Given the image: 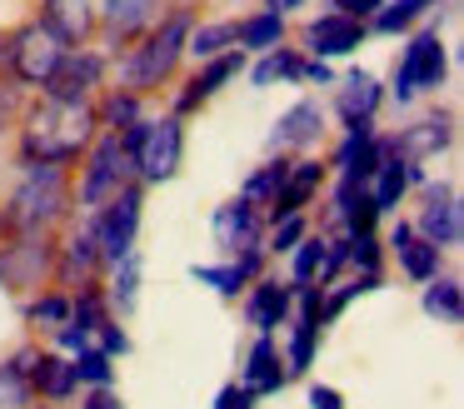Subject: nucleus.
Masks as SVG:
<instances>
[{"label":"nucleus","instance_id":"1","mask_svg":"<svg viewBox=\"0 0 464 409\" xmlns=\"http://www.w3.org/2000/svg\"><path fill=\"white\" fill-rule=\"evenodd\" d=\"M85 140H91V110H85V100H75V105L71 100H51L25 125V155L41 160V165H61V160L81 155Z\"/></svg>","mask_w":464,"mask_h":409},{"label":"nucleus","instance_id":"2","mask_svg":"<svg viewBox=\"0 0 464 409\" xmlns=\"http://www.w3.org/2000/svg\"><path fill=\"white\" fill-rule=\"evenodd\" d=\"M185 40H190V15H185V10H175V15L165 20V25L140 45V55H135L130 65H125V85H135V90L160 85V80L175 70V60H180Z\"/></svg>","mask_w":464,"mask_h":409},{"label":"nucleus","instance_id":"3","mask_svg":"<svg viewBox=\"0 0 464 409\" xmlns=\"http://www.w3.org/2000/svg\"><path fill=\"white\" fill-rule=\"evenodd\" d=\"M61 200H65L61 165H35L31 175H25V185L15 190V200H11V225L31 235V229H41L45 219L61 215Z\"/></svg>","mask_w":464,"mask_h":409},{"label":"nucleus","instance_id":"4","mask_svg":"<svg viewBox=\"0 0 464 409\" xmlns=\"http://www.w3.org/2000/svg\"><path fill=\"white\" fill-rule=\"evenodd\" d=\"M65 55V45L51 35L45 25H25L11 35V45H5V60H11V70L21 80H31V85H41L45 75L55 70V60Z\"/></svg>","mask_w":464,"mask_h":409},{"label":"nucleus","instance_id":"5","mask_svg":"<svg viewBox=\"0 0 464 409\" xmlns=\"http://www.w3.org/2000/svg\"><path fill=\"white\" fill-rule=\"evenodd\" d=\"M444 80V45L440 35H414L404 50L400 70H394V95L410 100L414 90H434Z\"/></svg>","mask_w":464,"mask_h":409},{"label":"nucleus","instance_id":"6","mask_svg":"<svg viewBox=\"0 0 464 409\" xmlns=\"http://www.w3.org/2000/svg\"><path fill=\"white\" fill-rule=\"evenodd\" d=\"M135 229H140V190H121L105 209L101 229H95V245L111 265H121L125 255L135 249Z\"/></svg>","mask_w":464,"mask_h":409},{"label":"nucleus","instance_id":"7","mask_svg":"<svg viewBox=\"0 0 464 409\" xmlns=\"http://www.w3.org/2000/svg\"><path fill=\"white\" fill-rule=\"evenodd\" d=\"M180 150H185V135L175 120H160V125H145L140 145H135V165H140L145 180H170L180 170Z\"/></svg>","mask_w":464,"mask_h":409},{"label":"nucleus","instance_id":"8","mask_svg":"<svg viewBox=\"0 0 464 409\" xmlns=\"http://www.w3.org/2000/svg\"><path fill=\"white\" fill-rule=\"evenodd\" d=\"M125 160H130V155H125L121 135H105L101 145H95L91 175H85V185H81V200H85V205H105V200H115V195H121Z\"/></svg>","mask_w":464,"mask_h":409},{"label":"nucleus","instance_id":"9","mask_svg":"<svg viewBox=\"0 0 464 409\" xmlns=\"http://www.w3.org/2000/svg\"><path fill=\"white\" fill-rule=\"evenodd\" d=\"M95 80H101V60H95V55H61V60H55V70L41 80V85H45V95H51V100H71V105H75V100L91 95Z\"/></svg>","mask_w":464,"mask_h":409},{"label":"nucleus","instance_id":"10","mask_svg":"<svg viewBox=\"0 0 464 409\" xmlns=\"http://www.w3.org/2000/svg\"><path fill=\"white\" fill-rule=\"evenodd\" d=\"M314 55H350L354 45L364 40V20H350V15H320L310 30H304Z\"/></svg>","mask_w":464,"mask_h":409},{"label":"nucleus","instance_id":"11","mask_svg":"<svg viewBox=\"0 0 464 409\" xmlns=\"http://www.w3.org/2000/svg\"><path fill=\"white\" fill-rule=\"evenodd\" d=\"M424 239L434 249H450L459 245V200L450 190H430V205H424V219H420Z\"/></svg>","mask_w":464,"mask_h":409},{"label":"nucleus","instance_id":"12","mask_svg":"<svg viewBox=\"0 0 464 409\" xmlns=\"http://www.w3.org/2000/svg\"><path fill=\"white\" fill-rule=\"evenodd\" d=\"M215 239H220L225 249H255V239H260L255 205H245V200L220 205V215H215Z\"/></svg>","mask_w":464,"mask_h":409},{"label":"nucleus","instance_id":"13","mask_svg":"<svg viewBox=\"0 0 464 409\" xmlns=\"http://www.w3.org/2000/svg\"><path fill=\"white\" fill-rule=\"evenodd\" d=\"M444 145H450V120H420L394 140V155H400V165H414V160L440 155Z\"/></svg>","mask_w":464,"mask_h":409},{"label":"nucleus","instance_id":"14","mask_svg":"<svg viewBox=\"0 0 464 409\" xmlns=\"http://www.w3.org/2000/svg\"><path fill=\"white\" fill-rule=\"evenodd\" d=\"M374 105H380V85H374V75L354 70V75L344 80V90H340V120L350 130H360V125H370Z\"/></svg>","mask_w":464,"mask_h":409},{"label":"nucleus","instance_id":"15","mask_svg":"<svg viewBox=\"0 0 464 409\" xmlns=\"http://www.w3.org/2000/svg\"><path fill=\"white\" fill-rule=\"evenodd\" d=\"M45 30L61 45H75L91 30V0H45Z\"/></svg>","mask_w":464,"mask_h":409},{"label":"nucleus","instance_id":"16","mask_svg":"<svg viewBox=\"0 0 464 409\" xmlns=\"http://www.w3.org/2000/svg\"><path fill=\"white\" fill-rule=\"evenodd\" d=\"M390 245L400 249L404 269H410L414 279H434V269H440V249H434L430 239H414V229H410V225H394Z\"/></svg>","mask_w":464,"mask_h":409},{"label":"nucleus","instance_id":"17","mask_svg":"<svg viewBox=\"0 0 464 409\" xmlns=\"http://www.w3.org/2000/svg\"><path fill=\"white\" fill-rule=\"evenodd\" d=\"M300 325H295V345H290V369H310V355H314V335H320V295H314V285L300 289Z\"/></svg>","mask_w":464,"mask_h":409},{"label":"nucleus","instance_id":"18","mask_svg":"<svg viewBox=\"0 0 464 409\" xmlns=\"http://www.w3.org/2000/svg\"><path fill=\"white\" fill-rule=\"evenodd\" d=\"M255 269H260V255H255V249H240L235 265H195L190 275L205 279V285H215L220 295H240V285L255 275Z\"/></svg>","mask_w":464,"mask_h":409},{"label":"nucleus","instance_id":"19","mask_svg":"<svg viewBox=\"0 0 464 409\" xmlns=\"http://www.w3.org/2000/svg\"><path fill=\"white\" fill-rule=\"evenodd\" d=\"M310 140H320V105L300 100V105H290L280 115V125H275V145H310Z\"/></svg>","mask_w":464,"mask_h":409},{"label":"nucleus","instance_id":"20","mask_svg":"<svg viewBox=\"0 0 464 409\" xmlns=\"http://www.w3.org/2000/svg\"><path fill=\"white\" fill-rule=\"evenodd\" d=\"M314 185H320V165H314V160H304V165H295L290 175H285L280 195H275V219L295 215V209H300L304 200L314 195Z\"/></svg>","mask_w":464,"mask_h":409},{"label":"nucleus","instance_id":"21","mask_svg":"<svg viewBox=\"0 0 464 409\" xmlns=\"http://www.w3.org/2000/svg\"><path fill=\"white\" fill-rule=\"evenodd\" d=\"M280 385H285L280 355H275L270 339H260V345L250 349V365H245V389H255V394H275Z\"/></svg>","mask_w":464,"mask_h":409},{"label":"nucleus","instance_id":"22","mask_svg":"<svg viewBox=\"0 0 464 409\" xmlns=\"http://www.w3.org/2000/svg\"><path fill=\"white\" fill-rule=\"evenodd\" d=\"M31 389H41V394H51V399H65L75 389V369L65 365V359H55V355H41L35 359L31 355Z\"/></svg>","mask_w":464,"mask_h":409},{"label":"nucleus","instance_id":"23","mask_svg":"<svg viewBox=\"0 0 464 409\" xmlns=\"http://www.w3.org/2000/svg\"><path fill=\"white\" fill-rule=\"evenodd\" d=\"M285 315H290V295H285L275 279H260V285H255V295H250V325L270 335Z\"/></svg>","mask_w":464,"mask_h":409},{"label":"nucleus","instance_id":"24","mask_svg":"<svg viewBox=\"0 0 464 409\" xmlns=\"http://www.w3.org/2000/svg\"><path fill=\"white\" fill-rule=\"evenodd\" d=\"M31 355H15L11 365H0V409H25L31 404Z\"/></svg>","mask_w":464,"mask_h":409},{"label":"nucleus","instance_id":"25","mask_svg":"<svg viewBox=\"0 0 464 409\" xmlns=\"http://www.w3.org/2000/svg\"><path fill=\"white\" fill-rule=\"evenodd\" d=\"M150 20V0H105V25L115 40H130Z\"/></svg>","mask_w":464,"mask_h":409},{"label":"nucleus","instance_id":"26","mask_svg":"<svg viewBox=\"0 0 464 409\" xmlns=\"http://www.w3.org/2000/svg\"><path fill=\"white\" fill-rule=\"evenodd\" d=\"M404 185H410V170L400 165V160H380L374 165V209H394L400 205V195H404Z\"/></svg>","mask_w":464,"mask_h":409},{"label":"nucleus","instance_id":"27","mask_svg":"<svg viewBox=\"0 0 464 409\" xmlns=\"http://www.w3.org/2000/svg\"><path fill=\"white\" fill-rule=\"evenodd\" d=\"M230 75H240V55H215V65L205 70L200 80H195V90H185V95H180V110H190V105H200V100H210Z\"/></svg>","mask_w":464,"mask_h":409},{"label":"nucleus","instance_id":"28","mask_svg":"<svg viewBox=\"0 0 464 409\" xmlns=\"http://www.w3.org/2000/svg\"><path fill=\"white\" fill-rule=\"evenodd\" d=\"M280 15H275V10H265V15H250L245 20V25H235V40H240V45H250V50H275L280 45Z\"/></svg>","mask_w":464,"mask_h":409},{"label":"nucleus","instance_id":"29","mask_svg":"<svg viewBox=\"0 0 464 409\" xmlns=\"http://www.w3.org/2000/svg\"><path fill=\"white\" fill-rule=\"evenodd\" d=\"M424 309H430L434 319H444V325H459V315H464L459 285H454V279H440V285H430V289H424Z\"/></svg>","mask_w":464,"mask_h":409},{"label":"nucleus","instance_id":"30","mask_svg":"<svg viewBox=\"0 0 464 409\" xmlns=\"http://www.w3.org/2000/svg\"><path fill=\"white\" fill-rule=\"evenodd\" d=\"M285 175H290V165L285 160H275V165H265L260 175L245 185V205H275V195H280V185H285Z\"/></svg>","mask_w":464,"mask_h":409},{"label":"nucleus","instance_id":"31","mask_svg":"<svg viewBox=\"0 0 464 409\" xmlns=\"http://www.w3.org/2000/svg\"><path fill=\"white\" fill-rule=\"evenodd\" d=\"M304 60L290 55V50H275V55H265L260 65H255V85H270V80H304Z\"/></svg>","mask_w":464,"mask_h":409},{"label":"nucleus","instance_id":"32","mask_svg":"<svg viewBox=\"0 0 464 409\" xmlns=\"http://www.w3.org/2000/svg\"><path fill=\"white\" fill-rule=\"evenodd\" d=\"M71 369L85 385H111V355H105V349H81V355L71 359Z\"/></svg>","mask_w":464,"mask_h":409},{"label":"nucleus","instance_id":"33","mask_svg":"<svg viewBox=\"0 0 464 409\" xmlns=\"http://www.w3.org/2000/svg\"><path fill=\"white\" fill-rule=\"evenodd\" d=\"M230 40H235V25H200V30H195V35H190V40H185V45H190L195 55L215 60V55H220L225 45H230Z\"/></svg>","mask_w":464,"mask_h":409},{"label":"nucleus","instance_id":"34","mask_svg":"<svg viewBox=\"0 0 464 409\" xmlns=\"http://www.w3.org/2000/svg\"><path fill=\"white\" fill-rule=\"evenodd\" d=\"M95 255H101V249H95V235H75L71 239V255H65V275H91V265H95Z\"/></svg>","mask_w":464,"mask_h":409},{"label":"nucleus","instance_id":"35","mask_svg":"<svg viewBox=\"0 0 464 409\" xmlns=\"http://www.w3.org/2000/svg\"><path fill=\"white\" fill-rule=\"evenodd\" d=\"M31 319L35 325H65V319H71V299H61V295H45V299H35L31 305Z\"/></svg>","mask_w":464,"mask_h":409},{"label":"nucleus","instance_id":"36","mask_svg":"<svg viewBox=\"0 0 464 409\" xmlns=\"http://www.w3.org/2000/svg\"><path fill=\"white\" fill-rule=\"evenodd\" d=\"M320 259H324V239H304L300 249H295V279H310L314 269H320Z\"/></svg>","mask_w":464,"mask_h":409},{"label":"nucleus","instance_id":"37","mask_svg":"<svg viewBox=\"0 0 464 409\" xmlns=\"http://www.w3.org/2000/svg\"><path fill=\"white\" fill-rule=\"evenodd\" d=\"M135 285H140V265L125 255V259H121V275H115V299H121V309L135 305Z\"/></svg>","mask_w":464,"mask_h":409},{"label":"nucleus","instance_id":"38","mask_svg":"<svg viewBox=\"0 0 464 409\" xmlns=\"http://www.w3.org/2000/svg\"><path fill=\"white\" fill-rule=\"evenodd\" d=\"M414 15H420V5H414V0H394L390 10H380V15H374V25H380V30H404Z\"/></svg>","mask_w":464,"mask_h":409},{"label":"nucleus","instance_id":"39","mask_svg":"<svg viewBox=\"0 0 464 409\" xmlns=\"http://www.w3.org/2000/svg\"><path fill=\"white\" fill-rule=\"evenodd\" d=\"M300 239H304V219H300V215L275 219V249H295Z\"/></svg>","mask_w":464,"mask_h":409},{"label":"nucleus","instance_id":"40","mask_svg":"<svg viewBox=\"0 0 464 409\" xmlns=\"http://www.w3.org/2000/svg\"><path fill=\"white\" fill-rule=\"evenodd\" d=\"M215 409H255V389H240V385H225L215 394Z\"/></svg>","mask_w":464,"mask_h":409},{"label":"nucleus","instance_id":"41","mask_svg":"<svg viewBox=\"0 0 464 409\" xmlns=\"http://www.w3.org/2000/svg\"><path fill=\"white\" fill-rule=\"evenodd\" d=\"M75 325H85V329H101L105 325V319H101V299H95V295L75 299Z\"/></svg>","mask_w":464,"mask_h":409},{"label":"nucleus","instance_id":"42","mask_svg":"<svg viewBox=\"0 0 464 409\" xmlns=\"http://www.w3.org/2000/svg\"><path fill=\"white\" fill-rule=\"evenodd\" d=\"M384 0H334V15H350V20H364V15H374Z\"/></svg>","mask_w":464,"mask_h":409},{"label":"nucleus","instance_id":"43","mask_svg":"<svg viewBox=\"0 0 464 409\" xmlns=\"http://www.w3.org/2000/svg\"><path fill=\"white\" fill-rule=\"evenodd\" d=\"M111 120H115V125H135V100L130 95H115L111 100Z\"/></svg>","mask_w":464,"mask_h":409},{"label":"nucleus","instance_id":"44","mask_svg":"<svg viewBox=\"0 0 464 409\" xmlns=\"http://www.w3.org/2000/svg\"><path fill=\"white\" fill-rule=\"evenodd\" d=\"M85 409H125V404H121V399H115L105 385H95V394L85 399Z\"/></svg>","mask_w":464,"mask_h":409},{"label":"nucleus","instance_id":"45","mask_svg":"<svg viewBox=\"0 0 464 409\" xmlns=\"http://www.w3.org/2000/svg\"><path fill=\"white\" fill-rule=\"evenodd\" d=\"M85 339H91V329H85V325H65L61 329V345L65 349H85Z\"/></svg>","mask_w":464,"mask_h":409},{"label":"nucleus","instance_id":"46","mask_svg":"<svg viewBox=\"0 0 464 409\" xmlns=\"http://www.w3.org/2000/svg\"><path fill=\"white\" fill-rule=\"evenodd\" d=\"M310 404L314 409H340V394H334V389H324V385H314L310 389Z\"/></svg>","mask_w":464,"mask_h":409},{"label":"nucleus","instance_id":"47","mask_svg":"<svg viewBox=\"0 0 464 409\" xmlns=\"http://www.w3.org/2000/svg\"><path fill=\"white\" fill-rule=\"evenodd\" d=\"M115 349H121V355H125V349H130V345H125V335H121V329H105V355H115Z\"/></svg>","mask_w":464,"mask_h":409},{"label":"nucleus","instance_id":"48","mask_svg":"<svg viewBox=\"0 0 464 409\" xmlns=\"http://www.w3.org/2000/svg\"><path fill=\"white\" fill-rule=\"evenodd\" d=\"M285 5H300V0H270V10H275V15H280Z\"/></svg>","mask_w":464,"mask_h":409}]
</instances>
